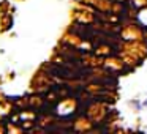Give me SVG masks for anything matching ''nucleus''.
Wrapping results in <instances>:
<instances>
[{
  "instance_id": "2",
  "label": "nucleus",
  "mask_w": 147,
  "mask_h": 134,
  "mask_svg": "<svg viewBox=\"0 0 147 134\" xmlns=\"http://www.w3.org/2000/svg\"><path fill=\"white\" fill-rule=\"evenodd\" d=\"M142 106H144V107H147V98L142 99Z\"/></svg>"
},
{
  "instance_id": "1",
  "label": "nucleus",
  "mask_w": 147,
  "mask_h": 134,
  "mask_svg": "<svg viewBox=\"0 0 147 134\" xmlns=\"http://www.w3.org/2000/svg\"><path fill=\"white\" fill-rule=\"evenodd\" d=\"M130 104L133 106V107L136 109V111H142V109H144L142 103H139V101H138V99H131V101H130Z\"/></svg>"
}]
</instances>
